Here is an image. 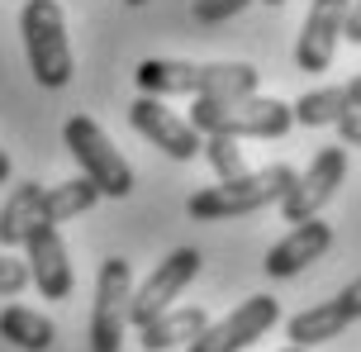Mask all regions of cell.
I'll list each match as a JSON object with an SVG mask.
<instances>
[{"instance_id":"1","label":"cell","mask_w":361,"mask_h":352,"mask_svg":"<svg viewBox=\"0 0 361 352\" xmlns=\"http://www.w3.org/2000/svg\"><path fill=\"white\" fill-rule=\"evenodd\" d=\"M133 81L143 95L166 100V95H209V100H238V95H257L262 72L252 62H180V57H143Z\"/></svg>"},{"instance_id":"2","label":"cell","mask_w":361,"mask_h":352,"mask_svg":"<svg viewBox=\"0 0 361 352\" xmlns=\"http://www.w3.org/2000/svg\"><path fill=\"white\" fill-rule=\"evenodd\" d=\"M295 114L276 95H238V100H209L200 95L190 105V129L209 138H286Z\"/></svg>"},{"instance_id":"3","label":"cell","mask_w":361,"mask_h":352,"mask_svg":"<svg viewBox=\"0 0 361 352\" xmlns=\"http://www.w3.org/2000/svg\"><path fill=\"white\" fill-rule=\"evenodd\" d=\"M290 186H295V167L286 162H271L262 171H243L233 181H219V186H204L190 195V219L200 224H219V219H243V214H257L267 205H281Z\"/></svg>"},{"instance_id":"4","label":"cell","mask_w":361,"mask_h":352,"mask_svg":"<svg viewBox=\"0 0 361 352\" xmlns=\"http://www.w3.org/2000/svg\"><path fill=\"white\" fill-rule=\"evenodd\" d=\"M19 34L29 53V72L38 86L62 91L72 81V43H67V15L57 0H29L19 10Z\"/></svg>"},{"instance_id":"5","label":"cell","mask_w":361,"mask_h":352,"mask_svg":"<svg viewBox=\"0 0 361 352\" xmlns=\"http://www.w3.org/2000/svg\"><path fill=\"white\" fill-rule=\"evenodd\" d=\"M62 143H67V152L76 157L81 176H86L100 195H114V200L133 195V167L119 157V148L109 143V133L100 129L90 114H72V119L62 124Z\"/></svg>"},{"instance_id":"6","label":"cell","mask_w":361,"mask_h":352,"mask_svg":"<svg viewBox=\"0 0 361 352\" xmlns=\"http://www.w3.org/2000/svg\"><path fill=\"white\" fill-rule=\"evenodd\" d=\"M128 300H133V267L124 257L100 262L95 305H90V352H119L128 338Z\"/></svg>"},{"instance_id":"7","label":"cell","mask_w":361,"mask_h":352,"mask_svg":"<svg viewBox=\"0 0 361 352\" xmlns=\"http://www.w3.org/2000/svg\"><path fill=\"white\" fill-rule=\"evenodd\" d=\"M343 176H347V148L343 143H338V148H319L314 162H309L305 171H295V186L281 195V214H286V224L319 219V210L338 195Z\"/></svg>"},{"instance_id":"8","label":"cell","mask_w":361,"mask_h":352,"mask_svg":"<svg viewBox=\"0 0 361 352\" xmlns=\"http://www.w3.org/2000/svg\"><path fill=\"white\" fill-rule=\"evenodd\" d=\"M200 253L195 248H176V253H166L157 267H152V277L133 291V300H128V324H152V319L162 315V310H171V300H180V291L190 286V281L200 277Z\"/></svg>"},{"instance_id":"9","label":"cell","mask_w":361,"mask_h":352,"mask_svg":"<svg viewBox=\"0 0 361 352\" xmlns=\"http://www.w3.org/2000/svg\"><path fill=\"white\" fill-rule=\"evenodd\" d=\"M276 319H281V300L247 296L228 319L204 324V334L190 343V352H243V348H252L257 338H267V329Z\"/></svg>"},{"instance_id":"10","label":"cell","mask_w":361,"mask_h":352,"mask_svg":"<svg viewBox=\"0 0 361 352\" xmlns=\"http://www.w3.org/2000/svg\"><path fill=\"white\" fill-rule=\"evenodd\" d=\"M128 124L143 133L152 148H162L171 162H190L204 148V138L190 129V119H180L176 110H166V100H152V95L128 105Z\"/></svg>"},{"instance_id":"11","label":"cell","mask_w":361,"mask_h":352,"mask_svg":"<svg viewBox=\"0 0 361 352\" xmlns=\"http://www.w3.org/2000/svg\"><path fill=\"white\" fill-rule=\"evenodd\" d=\"M361 319V277L352 286H343L333 300L324 305H314V310H300V315L286 324V334L295 348H319V343H333V338H343V329H352Z\"/></svg>"},{"instance_id":"12","label":"cell","mask_w":361,"mask_h":352,"mask_svg":"<svg viewBox=\"0 0 361 352\" xmlns=\"http://www.w3.org/2000/svg\"><path fill=\"white\" fill-rule=\"evenodd\" d=\"M347 10H352V0H314L309 5L305 24H300V38H295V67L300 72H328L333 67Z\"/></svg>"},{"instance_id":"13","label":"cell","mask_w":361,"mask_h":352,"mask_svg":"<svg viewBox=\"0 0 361 352\" xmlns=\"http://www.w3.org/2000/svg\"><path fill=\"white\" fill-rule=\"evenodd\" d=\"M24 248H29V281L38 286V296L43 300H67L72 296V262H67V243H62V233H57V224H38L34 233L24 238Z\"/></svg>"},{"instance_id":"14","label":"cell","mask_w":361,"mask_h":352,"mask_svg":"<svg viewBox=\"0 0 361 352\" xmlns=\"http://www.w3.org/2000/svg\"><path fill=\"white\" fill-rule=\"evenodd\" d=\"M333 248V224L324 219H305V224H295L286 238L276 243L267 253V262H262V272L276 281H290V277H300L309 262H319Z\"/></svg>"},{"instance_id":"15","label":"cell","mask_w":361,"mask_h":352,"mask_svg":"<svg viewBox=\"0 0 361 352\" xmlns=\"http://www.w3.org/2000/svg\"><path fill=\"white\" fill-rule=\"evenodd\" d=\"M204 324H209V315L200 305H171L152 324L138 329V343H143V352H176L180 343H195L204 334Z\"/></svg>"},{"instance_id":"16","label":"cell","mask_w":361,"mask_h":352,"mask_svg":"<svg viewBox=\"0 0 361 352\" xmlns=\"http://www.w3.org/2000/svg\"><path fill=\"white\" fill-rule=\"evenodd\" d=\"M43 224V186L19 181L10 200L0 205V248H24V238Z\"/></svg>"},{"instance_id":"17","label":"cell","mask_w":361,"mask_h":352,"mask_svg":"<svg viewBox=\"0 0 361 352\" xmlns=\"http://www.w3.org/2000/svg\"><path fill=\"white\" fill-rule=\"evenodd\" d=\"M0 338L15 343L19 352H48L57 338V324L29 305H10V310H0Z\"/></svg>"},{"instance_id":"18","label":"cell","mask_w":361,"mask_h":352,"mask_svg":"<svg viewBox=\"0 0 361 352\" xmlns=\"http://www.w3.org/2000/svg\"><path fill=\"white\" fill-rule=\"evenodd\" d=\"M95 200H100V190H95L86 176L43 186V224H67V219H76V214H86Z\"/></svg>"},{"instance_id":"19","label":"cell","mask_w":361,"mask_h":352,"mask_svg":"<svg viewBox=\"0 0 361 352\" xmlns=\"http://www.w3.org/2000/svg\"><path fill=\"white\" fill-rule=\"evenodd\" d=\"M290 114H295V124H305V129H324V124H338L343 114H352V105H347L343 86H319V91L300 95V100L290 105Z\"/></svg>"},{"instance_id":"20","label":"cell","mask_w":361,"mask_h":352,"mask_svg":"<svg viewBox=\"0 0 361 352\" xmlns=\"http://www.w3.org/2000/svg\"><path fill=\"white\" fill-rule=\"evenodd\" d=\"M204 157H209V167L219 171V181H233V176H243V148H238V138H209L204 143Z\"/></svg>"},{"instance_id":"21","label":"cell","mask_w":361,"mask_h":352,"mask_svg":"<svg viewBox=\"0 0 361 352\" xmlns=\"http://www.w3.org/2000/svg\"><path fill=\"white\" fill-rule=\"evenodd\" d=\"M252 0H195L190 5V15L200 19V24H224V19H233L238 10H247Z\"/></svg>"},{"instance_id":"22","label":"cell","mask_w":361,"mask_h":352,"mask_svg":"<svg viewBox=\"0 0 361 352\" xmlns=\"http://www.w3.org/2000/svg\"><path fill=\"white\" fill-rule=\"evenodd\" d=\"M29 286V267L19 257H10V253H0V296L10 300V296H19Z\"/></svg>"},{"instance_id":"23","label":"cell","mask_w":361,"mask_h":352,"mask_svg":"<svg viewBox=\"0 0 361 352\" xmlns=\"http://www.w3.org/2000/svg\"><path fill=\"white\" fill-rule=\"evenodd\" d=\"M338 133H343V143H347V148H361V110L343 114V119H338Z\"/></svg>"},{"instance_id":"24","label":"cell","mask_w":361,"mask_h":352,"mask_svg":"<svg viewBox=\"0 0 361 352\" xmlns=\"http://www.w3.org/2000/svg\"><path fill=\"white\" fill-rule=\"evenodd\" d=\"M343 38H347V43H361V0H352V10H347Z\"/></svg>"},{"instance_id":"25","label":"cell","mask_w":361,"mask_h":352,"mask_svg":"<svg viewBox=\"0 0 361 352\" xmlns=\"http://www.w3.org/2000/svg\"><path fill=\"white\" fill-rule=\"evenodd\" d=\"M343 95H347V105H352V110H361V76H352V81H347Z\"/></svg>"},{"instance_id":"26","label":"cell","mask_w":361,"mask_h":352,"mask_svg":"<svg viewBox=\"0 0 361 352\" xmlns=\"http://www.w3.org/2000/svg\"><path fill=\"white\" fill-rule=\"evenodd\" d=\"M5 181H10V152L0 148V186H5Z\"/></svg>"},{"instance_id":"27","label":"cell","mask_w":361,"mask_h":352,"mask_svg":"<svg viewBox=\"0 0 361 352\" xmlns=\"http://www.w3.org/2000/svg\"><path fill=\"white\" fill-rule=\"evenodd\" d=\"M281 352H305V348H295V343H290V348H281Z\"/></svg>"},{"instance_id":"28","label":"cell","mask_w":361,"mask_h":352,"mask_svg":"<svg viewBox=\"0 0 361 352\" xmlns=\"http://www.w3.org/2000/svg\"><path fill=\"white\" fill-rule=\"evenodd\" d=\"M124 5H147V0H124Z\"/></svg>"},{"instance_id":"29","label":"cell","mask_w":361,"mask_h":352,"mask_svg":"<svg viewBox=\"0 0 361 352\" xmlns=\"http://www.w3.org/2000/svg\"><path fill=\"white\" fill-rule=\"evenodd\" d=\"M267 5H286V0H267Z\"/></svg>"}]
</instances>
